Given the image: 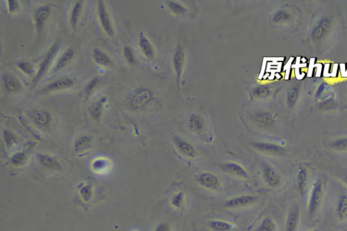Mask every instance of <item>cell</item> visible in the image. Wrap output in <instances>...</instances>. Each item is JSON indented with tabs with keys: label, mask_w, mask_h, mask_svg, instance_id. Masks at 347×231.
I'll use <instances>...</instances> for the list:
<instances>
[{
	"label": "cell",
	"mask_w": 347,
	"mask_h": 231,
	"mask_svg": "<svg viewBox=\"0 0 347 231\" xmlns=\"http://www.w3.org/2000/svg\"><path fill=\"white\" fill-rule=\"evenodd\" d=\"M324 183L321 180L315 181L309 192L308 212L311 218H314L321 206L324 197Z\"/></svg>",
	"instance_id": "6da1fadb"
},
{
	"label": "cell",
	"mask_w": 347,
	"mask_h": 231,
	"mask_svg": "<svg viewBox=\"0 0 347 231\" xmlns=\"http://www.w3.org/2000/svg\"><path fill=\"white\" fill-rule=\"evenodd\" d=\"M195 181L201 187L210 191H218L221 187L220 178L210 172H201L196 174Z\"/></svg>",
	"instance_id": "7a4b0ae2"
},
{
	"label": "cell",
	"mask_w": 347,
	"mask_h": 231,
	"mask_svg": "<svg viewBox=\"0 0 347 231\" xmlns=\"http://www.w3.org/2000/svg\"><path fill=\"white\" fill-rule=\"evenodd\" d=\"M259 200V197L254 195H242L229 199L225 202L224 206L229 209H240L254 205Z\"/></svg>",
	"instance_id": "3957f363"
},
{
	"label": "cell",
	"mask_w": 347,
	"mask_h": 231,
	"mask_svg": "<svg viewBox=\"0 0 347 231\" xmlns=\"http://www.w3.org/2000/svg\"><path fill=\"white\" fill-rule=\"evenodd\" d=\"M60 48V43L57 41V42L53 44L52 46L50 48V50L48 51L46 55H45L44 60H43L42 63L41 64L38 73L36 75L33 82H32V84H33V86H35V85L40 81L41 77L44 75L45 72L47 71V70H48L49 67H50V64L51 62H52L53 58L57 54Z\"/></svg>",
	"instance_id": "277c9868"
},
{
	"label": "cell",
	"mask_w": 347,
	"mask_h": 231,
	"mask_svg": "<svg viewBox=\"0 0 347 231\" xmlns=\"http://www.w3.org/2000/svg\"><path fill=\"white\" fill-rule=\"evenodd\" d=\"M263 177L267 186L272 189H277L282 184L280 174L273 166L269 164H263Z\"/></svg>",
	"instance_id": "5b68a950"
},
{
	"label": "cell",
	"mask_w": 347,
	"mask_h": 231,
	"mask_svg": "<svg viewBox=\"0 0 347 231\" xmlns=\"http://www.w3.org/2000/svg\"><path fill=\"white\" fill-rule=\"evenodd\" d=\"M185 65V52L183 46L179 45L174 53L173 57V67L175 73L176 80L178 86H180L184 69Z\"/></svg>",
	"instance_id": "8992f818"
},
{
	"label": "cell",
	"mask_w": 347,
	"mask_h": 231,
	"mask_svg": "<svg viewBox=\"0 0 347 231\" xmlns=\"http://www.w3.org/2000/svg\"><path fill=\"white\" fill-rule=\"evenodd\" d=\"M252 122L259 128H269L276 122V117L269 111H259L251 116Z\"/></svg>",
	"instance_id": "52a82bcc"
},
{
	"label": "cell",
	"mask_w": 347,
	"mask_h": 231,
	"mask_svg": "<svg viewBox=\"0 0 347 231\" xmlns=\"http://www.w3.org/2000/svg\"><path fill=\"white\" fill-rule=\"evenodd\" d=\"M173 142L178 151L186 158L193 159L197 156L198 153H197L196 149L194 146L191 145L190 143L186 141L184 138L177 136H174Z\"/></svg>",
	"instance_id": "ba28073f"
},
{
	"label": "cell",
	"mask_w": 347,
	"mask_h": 231,
	"mask_svg": "<svg viewBox=\"0 0 347 231\" xmlns=\"http://www.w3.org/2000/svg\"><path fill=\"white\" fill-rule=\"evenodd\" d=\"M98 16H99L100 23L106 33L109 37H113L114 35L113 24H112L109 13L106 8L105 3L102 1H98Z\"/></svg>",
	"instance_id": "9c48e42d"
},
{
	"label": "cell",
	"mask_w": 347,
	"mask_h": 231,
	"mask_svg": "<svg viewBox=\"0 0 347 231\" xmlns=\"http://www.w3.org/2000/svg\"><path fill=\"white\" fill-rule=\"evenodd\" d=\"M221 169L226 173L242 179H248L249 174L246 168L238 163L229 162L222 165Z\"/></svg>",
	"instance_id": "30bf717a"
},
{
	"label": "cell",
	"mask_w": 347,
	"mask_h": 231,
	"mask_svg": "<svg viewBox=\"0 0 347 231\" xmlns=\"http://www.w3.org/2000/svg\"><path fill=\"white\" fill-rule=\"evenodd\" d=\"M301 210L299 206L294 205L290 208L286 217L285 231H297L299 228Z\"/></svg>",
	"instance_id": "8fae6325"
},
{
	"label": "cell",
	"mask_w": 347,
	"mask_h": 231,
	"mask_svg": "<svg viewBox=\"0 0 347 231\" xmlns=\"http://www.w3.org/2000/svg\"><path fill=\"white\" fill-rule=\"evenodd\" d=\"M253 147L260 152L271 155H282L285 152L284 147L277 144L267 143V142H255Z\"/></svg>",
	"instance_id": "7c38bea8"
},
{
	"label": "cell",
	"mask_w": 347,
	"mask_h": 231,
	"mask_svg": "<svg viewBox=\"0 0 347 231\" xmlns=\"http://www.w3.org/2000/svg\"><path fill=\"white\" fill-rule=\"evenodd\" d=\"M309 181L308 170L305 166H300L297 172V190L301 198H304L306 195Z\"/></svg>",
	"instance_id": "4fadbf2b"
},
{
	"label": "cell",
	"mask_w": 347,
	"mask_h": 231,
	"mask_svg": "<svg viewBox=\"0 0 347 231\" xmlns=\"http://www.w3.org/2000/svg\"><path fill=\"white\" fill-rule=\"evenodd\" d=\"M153 96V94L151 91L148 90V89H141V90L138 91L135 95L132 97L131 104L134 108L143 107L152 99Z\"/></svg>",
	"instance_id": "5bb4252c"
},
{
	"label": "cell",
	"mask_w": 347,
	"mask_h": 231,
	"mask_svg": "<svg viewBox=\"0 0 347 231\" xmlns=\"http://www.w3.org/2000/svg\"><path fill=\"white\" fill-rule=\"evenodd\" d=\"M138 41H139L138 42H139L140 48L145 57L149 60L153 59L155 56V48L151 41L146 37L145 34L140 33Z\"/></svg>",
	"instance_id": "9a60e30c"
},
{
	"label": "cell",
	"mask_w": 347,
	"mask_h": 231,
	"mask_svg": "<svg viewBox=\"0 0 347 231\" xmlns=\"http://www.w3.org/2000/svg\"><path fill=\"white\" fill-rule=\"evenodd\" d=\"M208 227L211 231H235L237 229L233 223L219 219L211 220L208 222Z\"/></svg>",
	"instance_id": "2e32d148"
},
{
	"label": "cell",
	"mask_w": 347,
	"mask_h": 231,
	"mask_svg": "<svg viewBox=\"0 0 347 231\" xmlns=\"http://www.w3.org/2000/svg\"><path fill=\"white\" fill-rule=\"evenodd\" d=\"M189 125L191 130L197 134L202 133L206 128L204 119L197 113H193L189 117Z\"/></svg>",
	"instance_id": "e0dca14e"
},
{
	"label": "cell",
	"mask_w": 347,
	"mask_h": 231,
	"mask_svg": "<svg viewBox=\"0 0 347 231\" xmlns=\"http://www.w3.org/2000/svg\"><path fill=\"white\" fill-rule=\"evenodd\" d=\"M75 82L73 79L71 78H64L58 79L54 82L50 83L47 85L43 88V91H54L56 90H62V89H68L74 86Z\"/></svg>",
	"instance_id": "ac0fdd59"
},
{
	"label": "cell",
	"mask_w": 347,
	"mask_h": 231,
	"mask_svg": "<svg viewBox=\"0 0 347 231\" xmlns=\"http://www.w3.org/2000/svg\"><path fill=\"white\" fill-rule=\"evenodd\" d=\"M336 213L338 219L341 221L347 220V194H343L339 197L336 206Z\"/></svg>",
	"instance_id": "d6986e66"
},
{
	"label": "cell",
	"mask_w": 347,
	"mask_h": 231,
	"mask_svg": "<svg viewBox=\"0 0 347 231\" xmlns=\"http://www.w3.org/2000/svg\"><path fill=\"white\" fill-rule=\"evenodd\" d=\"M38 159L40 164L45 168L52 170H60L62 166L56 158L46 154L39 155Z\"/></svg>",
	"instance_id": "ffe728a7"
},
{
	"label": "cell",
	"mask_w": 347,
	"mask_h": 231,
	"mask_svg": "<svg viewBox=\"0 0 347 231\" xmlns=\"http://www.w3.org/2000/svg\"><path fill=\"white\" fill-rule=\"evenodd\" d=\"M74 55H75V52L73 49H69L66 51L58 60L57 63L55 66L54 71L57 72L67 67L73 60Z\"/></svg>",
	"instance_id": "44dd1931"
},
{
	"label": "cell",
	"mask_w": 347,
	"mask_h": 231,
	"mask_svg": "<svg viewBox=\"0 0 347 231\" xmlns=\"http://www.w3.org/2000/svg\"><path fill=\"white\" fill-rule=\"evenodd\" d=\"M186 196L183 191H178L172 195L170 198V205L176 210H181L185 206Z\"/></svg>",
	"instance_id": "7402d4cb"
},
{
	"label": "cell",
	"mask_w": 347,
	"mask_h": 231,
	"mask_svg": "<svg viewBox=\"0 0 347 231\" xmlns=\"http://www.w3.org/2000/svg\"><path fill=\"white\" fill-rule=\"evenodd\" d=\"M278 227L276 222L269 217H265L258 225L255 231H277Z\"/></svg>",
	"instance_id": "603a6c76"
},
{
	"label": "cell",
	"mask_w": 347,
	"mask_h": 231,
	"mask_svg": "<svg viewBox=\"0 0 347 231\" xmlns=\"http://www.w3.org/2000/svg\"><path fill=\"white\" fill-rule=\"evenodd\" d=\"M50 15V9L48 7H42L38 9L35 15V19L39 29L42 28L43 22Z\"/></svg>",
	"instance_id": "cb8c5ba5"
},
{
	"label": "cell",
	"mask_w": 347,
	"mask_h": 231,
	"mask_svg": "<svg viewBox=\"0 0 347 231\" xmlns=\"http://www.w3.org/2000/svg\"><path fill=\"white\" fill-rule=\"evenodd\" d=\"M93 58L94 61L100 65L107 66L111 64V60L109 56L105 53L98 50H95L93 52Z\"/></svg>",
	"instance_id": "d4e9b609"
},
{
	"label": "cell",
	"mask_w": 347,
	"mask_h": 231,
	"mask_svg": "<svg viewBox=\"0 0 347 231\" xmlns=\"http://www.w3.org/2000/svg\"><path fill=\"white\" fill-rule=\"evenodd\" d=\"M271 90L269 87L259 86L255 87L252 91V96L258 99L267 97L270 94Z\"/></svg>",
	"instance_id": "484cf974"
},
{
	"label": "cell",
	"mask_w": 347,
	"mask_h": 231,
	"mask_svg": "<svg viewBox=\"0 0 347 231\" xmlns=\"http://www.w3.org/2000/svg\"><path fill=\"white\" fill-rule=\"evenodd\" d=\"M168 8L176 15H183L187 12V8L183 4L174 1H167Z\"/></svg>",
	"instance_id": "4316f807"
},
{
	"label": "cell",
	"mask_w": 347,
	"mask_h": 231,
	"mask_svg": "<svg viewBox=\"0 0 347 231\" xmlns=\"http://www.w3.org/2000/svg\"><path fill=\"white\" fill-rule=\"evenodd\" d=\"M36 124L39 126H46L50 121V115L45 111H39L34 116Z\"/></svg>",
	"instance_id": "83f0119b"
},
{
	"label": "cell",
	"mask_w": 347,
	"mask_h": 231,
	"mask_svg": "<svg viewBox=\"0 0 347 231\" xmlns=\"http://www.w3.org/2000/svg\"><path fill=\"white\" fill-rule=\"evenodd\" d=\"M290 14L287 11L281 10L277 11L272 18V21L274 23H282L289 20Z\"/></svg>",
	"instance_id": "f1b7e54d"
},
{
	"label": "cell",
	"mask_w": 347,
	"mask_h": 231,
	"mask_svg": "<svg viewBox=\"0 0 347 231\" xmlns=\"http://www.w3.org/2000/svg\"><path fill=\"white\" fill-rule=\"evenodd\" d=\"M81 8H82V3L80 2V1L77 2L74 6L71 16L72 26H75L76 25L77 22H78L79 17H80Z\"/></svg>",
	"instance_id": "f546056e"
},
{
	"label": "cell",
	"mask_w": 347,
	"mask_h": 231,
	"mask_svg": "<svg viewBox=\"0 0 347 231\" xmlns=\"http://www.w3.org/2000/svg\"><path fill=\"white\" fill-rule=\"evenodd\" d=\"M298 91L295 88L290 89L287 94V105L290 108H293L297 103Z\"/></svg>",
	"instance_id": "4dcf8cb0"
},
{
	"label": "cell",
	"mask_w": 347,
	"mask_h": 231,
	"mask_svg": "<svg viewBox=\"0 0 347 231\" xmlns=\"http://www.w3.org/2000/svg\"><path fill=\"white\" fill-rule=\"evenodd\" d=\"M102 109V100H100V101L93 105L90 109L91 115H92L93 118L95 119H99L100 115H101Z\"/></svg>",
	"instance_id": "1f68e13d"
},
{
	"label": "cell",
	"mask_w": 347,
	"mask_h": 231,
	"mask_svg": "<svg viewBox=\"0 0 347 231\" xmlns=\"http://www.w3.org/2000/svg\"><path fill=\"white\" fill-rule=\"evenodd\" d=\"M5 87L9 91L11 92H15V91L18 90L20 88L19 83L16 79L12 78V77H7L5 79Z\"/></svg>",
	"instance_id": "d6a6232c"
},
{
	"label": "cell",
	"mask_w": 347,
	"mask_h": 231,
	"mask_svg": "<svg viewBox=\"0 0 347 231\" xmlns=\"http://www.w3.org/2000/svg\"><path fill=\"white\" fill-rule=\"evenodd\" d=\"M332 147L335 150L339 151H347V138L343 139L338 140L332 145Z\"/></svg>",
	"instance_id": "836d02e7"
},
{
	"label": "cell",
	"mask_w": 347,
	"mask_h": 231,
	"mask_svg": "<svg viewBox=\"0 0 347 231\" xmlns=\"http://www.w3.org/2000/svg\"><path fill=\"white\" fill-rule=\"evenodd\" d=\"M91 138L88 136H83L78 138L75 143V147L76 149H81L87 147L90 143Z\"/></svg>",
	"instance_id": "e575fe53"
},
{
	"label": "cell",
	"mask_w": 347,
	"mask_h": 231,
	"mask_svg": "<svg viewBox=\"0 0 347 231\" xmlns=\"http://www.w3.org/2000/svg\"><path fill=\"white\" fill-rule=\"evenodd\" d=\"M18 67L26 75H31L33 73V65L29 62H20V63L18 64Z\"/></svg>",
	"instance_id": "d590c367"
},
{
	"label": "cell",
	"mask_w": 347,
	"mask_h": 231,
	"mask_svg": "<svg viewBox=\"0 0 347 231\" xmlns=\"http://www.w3.org/2000/svg\"><path fill=\"white\" fill-rule=\"evenodd\" d=\"M109 167L108 166V162L105 160H96L93 164V168L94 170L97 172H102L107 169Z\"/></svg>",
	"instance_id": "8d00e7d4"
},
{
	"label": "cell",
	"mask_w": 347,
	"mask_h": 231,
	"mask_svg": "<svg viewBox=\"0 0 347 231\" xmlns=\"http://www.w3.org/2000/svg\"><path fill=\"white\" fill-rule=\"evenodd\" d=\"M328 24L326 23V22L324 21L322 22L320 26H318V27L315 29L314 33V37H316V38H320V37H321L325 33Z\"/></svg>",
	"instance_id": "74e56055"
},
{
	"label": "cell",
	"mask_w": 347,
	"mask_h": 231,
	"mask_svg": "<svg viewBox=\"0 0 347 231\" xmlns=\"http://www.w3.org/2000/svg\"><path fill=\"white\" fill-rule=\"evenodd\" d=\"M81 194L82 196L83 200L86 202H88L90 200L92 196V188L90 185H86L81 189Z\"/></svg>",
	"instance_id": "f35d334b"
},
{
	"label": "cell",
	"mask_w": 347,
	"mask_h": 231,
	"mask_svg": "<svg viewBox=\"0 0 347 231\" xmlns=\"http://www.w3.org/2000/svg\"><path fill=\"white\" fill-rule=\"evenodd\" d=\"M124 57L126 58V61L130 64H134L135 62V57H134V54L133 51L132 49L129 48V47H126L124 48Z\"/></svg>",
	"instance_id": "ab89813d"
},
{
	"label": "cell",
	"mask_w": 347,
	"mask_h": 231,
	"mask_svg": "<svg viewBox=\"0 0 347 231\" xmlns=\"http://www.w3.org/2000/svg\"><path fill=\"white\" fill-rule=\"evenodd\" d=\"M153 231H173V228L170 223L163 222V223H159Z\"/></svg>",
	"instance_id": "60d3db41"
},
{
	"label": "cell",
	"mask_w": 347,
	"mask_h": 231,
	"mask_svg": "<svg viewBox=\"0 0 347 231\" xmlns=\"http://www.w3.org/2000/svg\"><path fill=\"white\" fill-rule=\"evenodd\" d=\"M98 81L99 80H98V78H94L89 82V84L87 85L86 89H85V93H86V95L90 94L93 90L96 88L98 84Z\"/></svg>",
	"instance_id": "b9f144b4"
},
{
	"label": "cell",
	"mask_w": 347,
	"mask_h": 231,
	"mask_svg": "<svg viewBox=\"0 0 347 231\" xmlns=\"http://www.w3.org/2000/svg\"><path fill=\"white\" fill-rule=\"evenodd\" d=\"M24 158H25V157H24L23 153H18V154L15 155L13 157L12 162L14 163V164H21L24 160Z\"/></svg>",
	"instance_id": "7bdbcfd3"
},
{
	"label": "cell",
	"mask_w": 347,
	"mask_h": 231,
	"mask_svg": "<svg viewBox=\"0 0 347 231\" xmlns=\"http://www.w3.org/2000/svg\"><path fill=\"white\" fill-rule=\"evenodd\" d=\"M18 1H14V0H11V1H8V9L10 12H13L14 11L16 10L17 7H18Z\"/></svg>",
	"instance_id": "ee69618b"
},
{
	"label": "cell",
	"mask_w": 347,
	"mask_h": 231,
	"mask_svg": "<svg viewBox=\"0 0 347 231\" xmlns=\"http://www.w3.org/2000/svg\"><path fill=\"white\" fill-rule=\"evenodd\" d=\"M5 138L7 143H12L14 141V137L12 134L8 133V132H6V134L5 133Z\"/></svg>",
	"instance_id": "f6af8a7d"
},
{
	"label": "cell",
	"mask_w": 347,
	"mask_h": 231,
	"mask_svg": "<svg viewBox=\"0 0 347 231\" xmlns=\"http://www.w3.org/2000/svg\"><path fill=\"white\" fill-rule=\"evenodd\" d=\"M307 231H320V230H319V229H310V230H309Z\"/></svg>",
	"instance_id": "bcb514c9"
},
{
	"label": "cell",
	"mask_w": 347,
	"mask_h": 231,
	"mask_svg": "<svg viewBox=\"0 0 347 231\" xmlns=\"http://www.w3.org/2000/svg\"><path fill=\"white\" fill-rule=\"evenodd\" d=\"M345 182H346L347 185V178L346 179H345Z\"/></svg>",
	"instance_id": "7dc6e473"
}]
</instances>
